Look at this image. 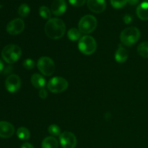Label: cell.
Segmentation results:
<instances>
[{
    "mask_svg": "<svg viewBox=\"0 0 148 148\" xmlns=\"http://www.w3.org/2000/svg\"><path fill=\"white\" fill-rule=\"evenodd\" d=\"M44 30L49 38L56 40L64 36L66 31V25L61 19L51 18L45 25Z\"/></svg>",
    "mask_w": 148,
    "mask_h": 148,
    "instance_id": "cell-1",
    "label": "cell"
},
{
    "mask_svg": "<svg viewBox=\"0 0 148 148\" xmlns=\"http://www.w3.org/2000/svg\"><path fill=\"white\" fill-rule=\"evenodd\" d=\"M140 35V31L137 27H127L124 29L120 34V40L124 46H131L138 41Z\"/></svg>",
    "mask_w": 148,
    "mask_h": 148,
    "instance_id": "cell-2",
    "label": "cell"
},
{
    "mask_svg": "<svg viewBox=\"0 0 148 148\" xmlns=\"http://www.w3.org/2000/svg\"><path fill=\"white\" fill-rule=\"evenodd\" d=\"M21 55V49L14 44L7 45L1 51V57L4 62L8 64H13L18 61Z\"/></svg>",
    "mask_w": 148,
    "mask_h": 148,
    "instance_id": "cell-3",
    "label": "cell"
},
{
    "mask_svg": "<svg viewBox=\"0 0 148 148\" xmlns=\"http://www.w3.org/2000/svg\"><path fill=\"white\" fill-rule=\"evenodd\" d=\"M78 49L83 54L91 55L96 51L97 43L92 36H85L79 40Z\"/></svg>",
    "mask_w": 148,
    "mask_h": 148,
    "instance_id": "cell-4",
    "label": "cell"
},
{
    "mask_svg": "<svg viewBox=\"0 0 148 148\" xmlns=\"http://www.w3.org/2000/svg\"><path fill=\"white\" fill-rule=\"evenodd\" d=\"M98 25L96 18L91 14L82 17L78 23V29L84 34H89L95 30Z\"/></svg>",
    "mask_w": 148,
    "mask_h": 148,
    "instance_id": "cell-5",
    "label": "cell"
},
{
    "mask_svg": "<svg viewBox=\"0 0 148 148\" xmlns=\"http://www.w3.org/2000/svg\"><path fill=\"white\" fill-rule=\"evenodd\" d=\"M37 66L42 75L48 77L53 75L56 69L53 61L48 56L40 57L37 62Z\"/></svg>",
    "mask_w": 148,
    "mask_h": 148,
    "instance_id": "cell-6",
    "label": "cell"
},
{
    "mask_svg": "<svg viewBox=\"0 0 148 148\" xmlns=\"http://www.w3.org/2000/svg\"><path fill=\"white\" fill-rule=\"evenodd\" d=\"M67 80L61 77H55L51 78L47 84V88L50 92L53 93H60L66 90L68 88Z\"/></svg>",
    "mask_w": 148,
    "mask_h": 148,
    "instance_id": "cell-7",
    "label": "cell"
},
{
    "mask_svg": "<svg viewBox=\"0 0 148 148\" xmlns=\"http://www.w3.org/2000/svg\"><path fill=\"white\" fill-rule=\"evenodd\" d=\"M59 141L62 148H75L77 145V138L73 133L64 132L59 136Z\"/></svg>",
    "mask_w": 148,
    "mask_h": 148,
    "instance_id": "cell-8",
    "label": "cell"
},
{
    "mask_svg": "<svg viewBox=\"0 0 148 148\" xmlns=\"http://www.w3.org/2000/svg\"><path fill=\"white\" fill-rule=\"evenodd\" d=\"M25 23L22 19L16 18L7 24V31L12 36H15L21 33L24 30Z\"/></svg>",
    "mask_w": 148,
    "mask_h": 148,
    "instance_id": "cell-9",
    "label": "cell"
},
{
    "mask_svg": "<svg viewBox=\"0 0 148 148\" xmlns=\"http://www.w3.org/2000/svg\"><path fill=\"white\" fill-rule=\"evenodd\" d=\"M5 87L7 91L12 93L18 91L21 87V79L20 77L16 75H10L6 79Z\"/></svg>",
    "mask_w": 148,
    "mask_h": 148,
    "instance_id": "cell-10",
    "label": "cell"
},
{
    "mask_svg": "<svg viewBox=\"0 0 148 148\" xmlns=\"http://www.w3.org/2000/svg\"><path fill=\"white\" fill-rule=\"evenodd\" d=\"M14 127L10 122L0 121V137L4 139L10 138L14 134Z\"/></svg>",
    "mask_w": 148,
    "mask_h": 148,
    "instance_id": "cell-11",
    "label": "cell"
},
{
    "mask_svg": "<svg viewBox=\"0 0 148 148\" xmlns=\"http://www.w3.org/2000/svg\"><path fill=\"white\" fill-rule=\"evenodd\" d=\"M87 4L89 10L95 13L103 12L106 7L105 0H88Z\"/></svg>",
    "mask_w": 148,
    "mask_h": 148,
    "instance_id": "cell-12",
    "label": "cell"
},
{
    "mask_svg": "<svg viewBox=\"0 0 148 148\" xmlns=\"http://www.w3.org/2000/svg\"><path fill=\"white\" fill-rule=\"evenodd\" d=\"M66 10L65 0H54L51 4V12L55 16H61Z\"/></svg>",
    "mask_w": 148,
    "mask_h": 148,
    "instance_id": "cell-13",
    "label": "cell"
},
{
    "mask_svg": "<svg viewBox=\"0 0 148 148\" xmlns=\"http://www.w3.org/2000/svg\"><path fill=\"white\" fill-rule=\"evenodd\" d=\"M137 15L140 20H148V2L141 3L138 7H137L136 10Z\"/></svg>",
    "mask_w": 148,
    "mask_h": 148,
    "instance_id": "cell-14",
    "label": "cell"
},
{
    "mask_svg": "<svg viewBox=\"0 0 148 148\" xmlns=\"http://www.w3.org/2000/svg\"><path fill=\"white\" fill-rule=\"evenodd\" d=\"M31 83L36 88L42 89V88H44L46 80L42 75L36 73L33 75V76L31 77Z\"/></svg>",
    "mask_w": 148,
    "mask_h": 148,
    "instance_id": "cell-15",
    "label": "cell"
},
{
    "mask_svg": "<svg viewBox=\"0 0 148 148\" xmlns=\"http://www.w3.org/2000/svg\"><path fill=\"white\" fill-rule=\"evenodd\" d=\"M116 61L119 63H124L128 59V53L127 51L121 46H119L118 49L115 53Z\"/></svg>",
    "mask_w": 148,
    "mask_h": 148,
    "instance_id": "cell-16",
    "label": "cell"
},
{
    "mask_svg": "<svg viewBox=\"0 0 148 148\" xmlns=\"http://www.w3.org/2000/svg\"><path fill=\"white\" fill-rule=\"evenodd\" d=\"M42 148H58L59 143L54 137H48L43 140Z\"/></svg>",
    "mask_w": 148,
    "mask_h": 148,
    "instance_id": "cell-17",
    "label": "cell"
},
{
    "mask_svg": "<svg viewBox=\"0 0 148 148\" xmlns=\"http://www.w3.org/2000/svg\"><path fill=\"white\" fill-rule=\"evenodd\" d=\"M17 136L20 140H27L30 138V133L28 129L26 127H21L17 129Z\"/></svg>",
    "mask_w": 148,
    "mask_h": 148,
    "instance_id": "cell-18",
    "label": "cell"
},
{
    "mask_svg": "<svg viewBox=\"0 0 148 148\" xmlns=\"http://www.w3.org/2000/svg\"><path fill=\"white\" fill-rule=\"evenodd\" d=\"M137 53L144 58H148V42H143L137 46Z\"/></svg>",
    "mask_w": 148,
    "mask_h": 148,
    "instance_id": "cell-19",
    "label": "cell"
},
{
    "mask_svg": "<svg viewBox=\"0 0 148 148\" xmlns=\"http://www.w3.org/2000/svg\"><path fill=\"white\" fill-rule=\"evenodd\" d=\"M80 33L81 32L79 31V29L77 28H71L70 30H69L67 33V36L72 41H75L77 40H79L80 38Z\"/></svg>",
    "mask_w": 148,
    "mask_h": 148,
    "instance_id": "cell-20",
    "label": "cell"
},
{
    "mask_svg": "<svg viewBox=\"0 0 148 148\" xmlns=\"http://www.w3.org/2000/svg\"><path fill=\"white\" fill-rule=\"evenodd\" d=\"M39 14L41 16L42 18L46 19V20H50L51 19V12L50 10L46 6H41L39 8Z\"/></svg>",
    "mask_w": 148,
    "mask_h": 148,
    "instance_id": "cell-21",
    "label": "cell"
},
{
    "mask_svg": "<svg viewBox=\"0 0 148 148\" xmlns=\"http://www.w3.org/2000/svg\"><path fill=\"white\" fill-rule=\"evenodd\" d=\"M30 7L27 4H22L18 8V14L20 17H26L30 13Z\"/></svg>",
    "mask_w": 148,
    "mask_h": 148,
    "instance_id": "cell-22",
    "label": "cell"
},
{
    "mask_svg": "<svg viewBox=\"0 0 148 148\" xmlns=\"http://www.w3.org/2000/svg\"><path fill=\"white\" fill-rule=\"evenodd\" d=\"M48 131H49V134H51L52 136H54V137L60 136V134H62L61 129L59 128V126L56 125V124H51V125L49 126V128H48Z\"/></svg>",
    "mask_w": 148,
    "mask_h": 148,
    "instance_id": "cell-23",
    "label": "cell"
},
{
    "mask_svg": "<svg viewBox=\"0 0 148 148\" xmlns=\"http://www.w3.org/2000/svg\"><path fill=\"white\" fill-rule=\"evenodd\" d=\"M128 3L127 0H111V4L114 8L121 9Z\"/></svg>",
    "mask_w": 148,
    "mask_h": 148,
    "instance_id": "cell-24",
    "label": "cell"
},
{
    "mask_svg": "<svg viewBox=\"0 0 148 148\" xmlns=\"http://www.w3.org/2000/svg\"><path fill=\"white\" fill-rule=\"evenodd\" d=\"M23 66L27 69H32L35 66V62L31 59H27L23 62Z\"/></svg>",
    "mask_w": 148,
    "mask_h": 148,
    "instance_id": "cell-25",
    "label": "cell"
},
{
    "mask_svg": "<svg viewBox=\"0 0 148 148\" xmlns=\"http://www.w3.org/2000/svg\"><path fill=\"white\" fill-rule=\"evenodd\" d=\"M86 0H69V3L72 4L74 7H82V5H84V4L85 3Z\"/></svg>",
    "mask_w": 148,
    "mask_h": 148,
    "instance_id": "cell-26",
    "label": "cell"
},
{
    "mask_svg": "<svg viewBox=\"0 0 148 148\" xmlns=\"http://www.w3.org/2000/svg\"><path fill=\"white\" fill-rule=\"evenodd\" d=\"M38 95L40 96V98L42 99H46L48 96V92L44 88H42V89H40V91H39Z\"/></svg>",
    "mask_w": 148,
    "mask_h": 148,
    "instance_id": "cell-27",
    "label": "cell"
},
{
    "mask_svg": "<svg viewBox=\"0 0 148 148\" xmlns=\"http://www.w3.org/2000/svg\"><path fill=\"white\" fill-rule=\"evenodd\" d=\"M132 20V17L130 15V14H127L124 17V23H127V24H129V23H131V21Z\"/></svg>",
    "mask_w": 148,
    "mask_h": 148,
    "instance_id": "cell-28",
    "label": "cell"
},
{
    "mask_svg": "<svg viewBox=\"0 0 148 148\" xmlns=\"http://www.w3.org/2000/svg\"><path fill=\"white\" fill-rule=\"evenodd\" d=\"M21 148H35L33 147V145H31L30 143H25L24 144H23V145L21 146Z\"/></svg>",
    "mask_w": 148,
    "mask_h": 148,
    "instance_id": "cell-29",
    "label": "cell"
},
{
    "mask_svg": "<svg viewBox=\"0 0 148 148\" xmlns=\"http://www.w3.org/2000/svg\"><path fill=\"white\" fill-rule=\"evenodd\" d=\"M128 1V3L131 5H136L139 3L140 0H127Z\"/></svg>",
    "mask_w": 148,
    "mask_h": 148,
    "instance_id": "cell-30",
    "label": "cell"
},
{
    "mask_svg": "<svg viewBox=\"0 0 148 148\" xmlns=\"http://www.w3.org/2000/svg\"><path fill=\"white\" fill-rule=\"evenodd\" d=\"M3 69H4V64H3L2 61L0 59V73L2 72Z\"/></svg>",
    "mask_w": 148,
    "mask_h": 148,
    "instance_id": "cell-31",
    "label": "cell"
},
{
    "mask_svg": "<svg viewBox=\"0 0 148 148\" xmlns=\"http://www.w3.org/2000/svg\"><path fill=\"white\" fill-rule=\"evenodd\" d=\"M146 1H148V0H146Z\"/></svg>",
    "mask_w": 148,
    "mask_h": 148,
    "instance_id": "cell-32",
    "label": "cell"
}]
</instances>
